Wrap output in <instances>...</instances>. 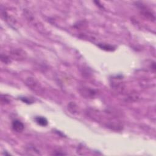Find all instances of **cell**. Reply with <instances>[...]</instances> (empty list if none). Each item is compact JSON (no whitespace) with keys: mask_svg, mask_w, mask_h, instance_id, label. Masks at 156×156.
Instances as JSON below:
<instances>
[{"mask_svg":"<svg viewBox=\"0 0 156 156\" xmlns=\"http://www.w3.org/2000/svg\"><path fill=\"white\" fill-rule=\"evenodd\" d=\"M12 127L14 131L16 132H21L24 129V126L20 120L15 119L12 122Z\"/></svg>","mask_w":156,"mask_h":156,"instance_id":"5","label":"cell"},{"mask_svg":"<svg viewBox=\"0 0 156 156\" xmlns=\"http://www.w3.org/2000/svg\"><path fill=\"white\" fill-rule=\"evenodd\" d=\"M26 85L32 90L33 91L35 92H40L41 91V88L40 87L38 82L33 77H28L26 80Z\"/></svg>","mask_w":156,"mask_h":156,"instance_id":"3","label":"cell"},{"mask_svg":"<svg viewBox=\"0 0 156 156\" xmlns=\"http://www.w3.org/2000/svg\"><path fill=\"white\" fill-rule=\"evenodd\" d=\"M139 7L141 10V13L145 16L146 17L147 19L152 20V21H154L155 20V16L152 13V12H151L147 8H146L145 6H143L141 4L139 5Z\"/></svg>","mask_w":156,"mask_h":156,"instance_id":"4","label":"cell"},{"mask_svg":"<svg viewBox=\"0 0 156 156\" xmlns=\"http://www.w3.org/2000/svg\"><path fill=\"white\" fill-rule=\"evenodd\" d=\"M80 93L85 98H93L97 94V91L87 87H82L79 90Z\"/></svg>","mask_w":156,"mask_h":156,"instance_id":"2","label":"cell"},{"mask_svg":"<svg viewBox=\"0 0 156 156\" xmlns=\"http://www.w3.org/2000/svg\"><path fill=\"white\" fill-rule=\"evenodd\" d=\"M20 99L23 101V102H25V103H27V104H32V103H33V100H32V99H29V98H27V97H21L20 98Z\"/></svg>","mask_w":156,"mask_h":156,"instance_id":"9","label":"cell"},{"mask_svg":"<svg viewBox=\"0 0 156 156\" xmlns=\"http://www.w3.org/2000/svg\"><path fill=\"white\" fill-rule=\"evenodd\" d=\"M98 46L102 49H104L105 51H112L115 49V48L113 46L109 44H99Z\"/></svg>","mask_w":156,"mask_h":156,"instance_id":"7","label":"cell"},{"mask_svg":"<svg viewBox=\"0 0 156 156\" xmlns=\"http://www.w3.org/2000/svg\"><path fill=\"white\" fill-rule=\"evenodd\" d=\"M12 58L16 60H23L26 57V53L21 49H13L10 51Z\"/></svg>","mask_w":156,"mask_h":156,"instance_id":"1","label":"cell"},{"mask_svg":"<svg viewBox=\"0 0 156 156\" xmlns=\"http://www.w3.org/2000/svg\"><path fill=\"white\" fill-rule=\"evenodd\" d=\"M35 120L36 121V122L41 126H46L48 124V120L46 119V118H45L43 116H36L35 118Z\"/></svg>","mask_w":156,"mask_h":156,"instance_id":"6","label":"cell"},{"mask_svg":"<svg viewBox=\"0 0 156 156\" xmlns=\"http://www.w3.org/2000/svg\"><path fill=\"white\" fill-rule=\"evenodd\" d=\"M1 60L3 63H6V64H7V63L10 62V58L7 55H6L5 54H1Z\"/></svg>","mask_w":156,"mask_h":156,"instance_id":"8","label":"cell"}]
</instances>
